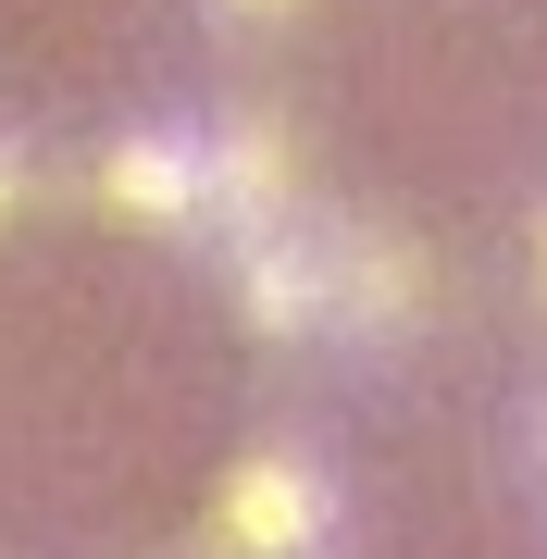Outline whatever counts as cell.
Instances as JSON below:
<instances>
[{"label":"cell","instance_id":"8992f818","mask_svg":"<svg viewBox=\"0 0 547 559\" xmlns=\"http://www.w3.org/2000/svg\"><path fill=\"white\" fill-rule=\"evenodd\" d=\"M13 200H25V162H13V138H0V224H13Z\"/></svg>","mask_w":547,"mask_h":559},{"label":"cell","instance_id":"52a82bcc","mask_svg":"<svg viewBox=\"0 0 547 559\" xmlns=\"http://www.w3.org/2000/svg\"><path fill=\"white\" fill-rule=\"evenodd\" d=\"M224 13H249V25H262V13H286V0H224Z\"/></svg>","mask_w":547,"mask_h":559},{"label":"cell","instance_id":"6da1fadb","mask_svg":"<svg viewBox=\"0 0 547 559\" xmlns=\"http://www.w3.org/2000/svg\"><path fill=\"white\" fill-rule=\"evenodd\" d=\"M324 535H336V485L311 448H249L224 473V510H212L224 559H324Z\"/></svg>","mask_w":547,"mask_h":559},{"label":"cell","instance_id":"5b68a950","mask_svg":"<svg viewBox=\"0 0 547 559\" xmlns=\"http://www.w3.org/2000/svg\"><path fill=\"white\" fill-rule=\"evenodd\" d=\"M286 200H299V150H286V124H224L212 138V212L237 224V237H262V224H286Z\"/></svg>","mask_w":547,"mask_h":559},{"label":"cell","instance_id":"277c9868","mask_svg":"<svg viewBox=\"0 0 547 559\" xmlns=\"http://www.w3.org/2000/svg\"><path fill=\"white\" fill-rule=\"evenodd\" d=\"M324 274H336L348 336H411L424 299H436V261L411 249V237H348V249H324Z\"/></svg>","mask_w":547,"mask_h":559},{"label":"cell","instance_id":"ba28073f","mask_svg":"<svg viewBox=\"0 0 547 559\" xmlns=\"http://www.w3.org/2000/svg\"><path fill=\"white\" fill-rule=\"evenodd\" d=\"M535 286H547V237H535Z\"/></svg>","mask_w":547,"mask_h":559},{"label":"cell","instance_id":"7a4b0ae2","mask_svg":"<svg viewBox=\"0 0 547 559\" xmlns=\"http://www.w3.org/2000/svg\"><path fill=\"white\" fill-rule=\"evenodd\" d=\"M224 286H237V323L262 348H299L311 323L336 311V274L311 237H286V224H262V237H237V261H224Z\"/></svg>","mask_w":547,"mask_h":559},{"label":"cell","instance_id":"3957f363","mask_svg":"<svg viewBox=\"0 0 547 559\" xmlns=\"http://www.w3.org/2000/svg\"><path fill=\"white\" fill-rule=\"evenodd\" d=\"M100 200L124 224H150V237H187V224H212V150L200 138H112Z\"/></svg>","mask_w":547,"mask_h":559}]
</instances>
